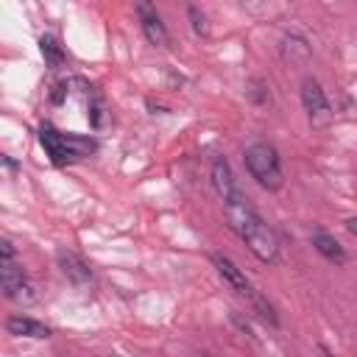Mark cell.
<instances>
[{"label":"cell","mask_w":357,"mask_h":357,"mask_svg":"<svg viewBox=\"0 0 357 357\" xmlns=\"http://www.w3.org/2000/svg\"><path fill=\"white\" fill-rule=\"evenodd\" d=\"M223 209L226 218L231 223V229L245 240V245L251 248V254L259 262H276L279 259V240L273 234V229L259 218V212L251 206V201L245 198L243 190H234L231 195L223 198Z\"/></svg>","instance_id":"cell-1"},{"label":"cell","mask_w":357,"mask_h":357,"mask_svg":"<svg viewBox=\"0 0 357 357\" xmlns=\"http://www.w3.org/2000/svg\"><path fill=\"white\" fill-rule=\"evenodd\" d=\"M39 142H42L45 153L50 156V162L59 165V167H64V165H70V162H78V159H84V156H89V153L98 151V142H95L92 137L61 134V131H56L50 123H45V126L39 128Z\"/></svg>","instance_id":"cell-2"},{"label":"cell","mask_w":357,"mask_h":357,"mask_svg":"<svg viewBox=\"0 0 357 357\" xmlns=\"http://www.w3.org/2000/svg\"><path fill=\"white\" fill-rule=\"evenodd\" d=\"M245 167H248L251 178L265 190H279L282 181H284L279 153L268 142H254V145L245 148Z\"/></svg>","instance_id":"cell-3"},{"label":"cell","mask_w":357,"mask_h":357,"mask_svg":"<svg viewBox=\"0 0 357 357\" xmlns=\"http://www.w3.org/2000/svg\"><path fill=\"white\" fill-rule=\"evenodd\" d=\"M0 284H3V293L14 301H31L33 298V287L28 284L25 279V271L14 262V259H3L0 262Z\"/></svg>","instance_id":"cell-4"},{"label":"cell","mask_w":357,"mask_h":357,"mask_svg":"<svg viewBox=\"0 0 357 357\" xmlns=\"http://www.w3.org/2000/svg\"><path fill=\"white\" fill-rule=\"evenodd\" d=\"M301 103H304L312 126H324L329 120V100H326V95H324V89H321V84L315 78H304V84H301Z\"/></svg>","instance_id":"cell-5"},{"label":"cell","mask_w":357,"mask_h":357,"mask_svg":"<svg viewBox=\"0 0 357 357\" xmlns=\"http://www.w3.org/2000/svg\"><path fill=\"white\" fill-rule=\"evenodd\" d=\"M212 262H215V268H218V273L231 284V290L234 293H240V296H245V298H251L257 290L251 287V282L245 279V273L229 259V257H223V254H212Z\"/></svg>","instance_id":"cell-6"},{"label":"cell","mask_w":357,"mask_h":357,"mask_svg":"<svg viewBox=\"0 0 357 357\" xmlns=\"http://www.w3.org/2000/svg\"><path fill=\"white\" fill-rule=\"evenodd\" d=\"M137 11H139V20H142V33H145V39H148L151 45H167V28H165L162 17L156 14V8L148 6V3H139Z\"/></svg>","instance_id":"cell-7"},{"label":"cell","mask_w":357,"mask_h":357,"mask_svg":"<svg viewBox=\"0 0 357 357\" xmlns=\"http://www.w3.org/2000/svg\"><path fill=\"white\" fill-rule=\"evenodd\" d=\"M6 329H8L11 335H17V337H36V340H42V337L50 335V329H47L42 321L28 318V315H11V318L6 321Z\"/></svg>","instance_id":"cell-8"},{"label":"cell","mask_w":357,"mask_h":357,"mask_svg":"<svg viewBox=\"0 0 357 357\" xmlns=\"http://www.w3.org/2000/svg\"><path fill=\"white\" fill-rule=\"evenodd\" d=\"M212 184H215V190H218L220 198H226V195H231L234 190H240L237 181H234V173H231V167H229V162H226L223 156H218V159L212 162Z\"/></svg>","instance_id":"cell-9"},{"label":"cell","mask_w":357,"mask_h":357,"mask_svg":"<svg viewBox=\"0 0 357 357\" xmlns=\"http://www.w3.org/2000/svg\"><path fill=\"white\" fill-rule=\"evenodd\" d=\"M59 265H61L64 276L73 279L75 284H86V282H92V271L86 268V262L78 259V257L70 254V251H61V254H59Z\"/></svg>","instance_id":"cell-10"},{"label":"cell","mask_w":357,"mask_h":357,"mask_svg":"<svg viewBox=\"0 0 357 357\" xmlns=\"http://www.w3.org/2000/svg\"><path fill=\"white\" fill-rule=\"evenodd\" d=\"M312 245H315V251L318 254H324L329 262H337V265H343L346 262V251H343V245L332 237V234H326V231H312Z\"/></svg>","instance_id":"cell-11"},{"label":"cell","mask_w":357,"mask_h":357,"mask_svg":"<svg viewBox=\"0 0 357 357\" xmlns=\"http://www.w3.org/2000/svg\"><path fill=\"white\" fill-rule=\"evenodd\" d=\"M39 47H42V56H45V61L50 64V67H59L61 61H64V50H61V45H59V39L56 36H42L39 39Z\"/></svg>","instance_id":"cell-12"},{"label":"cell","mask_w":357,"mask_h":357,"mask_svg":"<svg viewBox=\"0 0 357 357\" xmlns=\"http://www.w3.org/2000/svg\"><path fill=\"white\" fill-rule=\"evenodd\" d=\"M100 112H103V100H100L98 92H92V100H89V120H92V126H103Z\"/></svg>","instance_id":"cell-13"},{"label":"cell","mask_w":357,"mask_h":357,"mask_svg":"<svg viewBox=\"0 0 357 357\" xmlns=\"http://www.w3.org/2000/svg\"><path fill=\"white\" fill-rule=\"evenodd\" d=\"M190 20H192L195 33H206V20H204V14H201L195 6H190Z\"/></svg>","instance_id":"cell-14"},{"label":"cell","mask_w":357,"mask_h":357,"mask_svg":"<svg viewBox=\"0 0 357 357\" xmlns=\"http://www.w3.org/2000/svg\"><path fill=\"white\" fill-rule=\"evenodd\" d=\"M349 229H351V231H357V220H349Z\"/></svg>","instance_id":"cell-15"}]
</instances>
